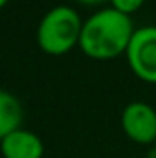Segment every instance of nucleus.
Wrapping results in <instances>:
<instances>
[{
    "label": "nucleus",
    "mask_w": 156,
    "mask_h": 158,
    "mask_svg": "<svg viewBox=\"0 0 156 158\" xmlns=\"http://www.w3.org/2000/svg\"><path fill=\"white\" fill-rule=\"evenodd\" d=\"M121 129L125 136L140 145L156 143V109L145 101H132L121 112Z\"/></svg>",
    "instance_id": "4"
},
{
    "label": "nucleus",
    "mask_w": 156,
    "mask_h": 158,
    "mask_svg": "<svg viewBox=\"0 0 156 158\" xmlns=\"http://www.w3.org/2000/svg\"><path fill=\"white\" fill-rule=\"evenodd\" d=\"M109 2H110L112 9H116L123 15H129V17L132 13L140 11L143 7V4H145V0H109Z\"/></svg>",
    "instance_id": "7"
},
{
    "label": "nucleus",
    "mask_w": 156,
    "mask_h": 158,
    "mask_svg": "<svg viewBox=\"0 0 156 158\" xmlns=\"http://www.w3.org/2000/svg\"><path fill=\"white\" fill-rule=\"evenodd\" d=\"M2 158H42L44 142L37 132L30 129H17L0 142Z\"/></svg>",
    "instance_id": "5"
},
{
    "label": "nucleus",
    "mask_w": 156,
    "mask_h": 158,
    "mask_svg": "<svg viewBox=\"0 0 156 158\" xmlns=\"http://www.w3.org/2000/svg\"><path fill=\"white\" fill-rule=\"evenodd\" d=\"M83 19L77 9L70 6H55L44 13L37 26V44L39 48L53 57L64 55L79 46Z\"/></svg>",
    "instance_id": "2"
},
{
    "label": "nucleus",
    "mask_w": 156,
    "mask_h": 158,
    "mask_svg": "<svg viewBox=\"0 0 156 158\" xmlns=\"http://www.w3.org/2000/svg\"><path fill=\"white\" fill-rule=\"evenodd\" d=\"M79 6H84V7H96V6H101L109 0H76Z\"/></svg>",
    "instance_id": "8"
},
{
    "label": "nucleus",
    "mask_w": 156,
    "mask_h": 158,
    "mask_svg": "<svg viewBox=\"0 0 156 158\" xmlns=\"http://www.w3.org/2000/svg\"><path fill=\"white\" fill-rule=\"evenodd\" d=\"M22 119H24V109L20 99L13 92L0 88V142L13 131L20 129Z\"/></svg>",
    "instance_id": "6"
},
{
    "label": "nucleus",
    "mask_w": 156,
    "mask_h": 158,
    "mask_svg": "<svg viewBox=\"0 0 156 158\" xmlns=\"http://www.w3.org/2000/svg\"><path fill=\"white\" fill-rule=\"evenodd\" d=\"M125 57L129 68L140 81L156 85V26L136 28Z\"/></svg>",
    "instance_id": "3"
},
{
    "label": "nucleus",
    "mask_w": 156,
    "mask_h": 158,
    "mask_svg": "<svg viewBox=\"0 0 156 158\" xmlns=\"http://www.w3.org/2000/svg\"><path fill=\"white\" fill-rule=\"evenodd\" d=\"M7 4H9V0H0V9H4Z\"/></svg>",
    "instance_id": "9"
},
{
    "label": "nucleus",
    "mask_w": 156,
    "mask_h": 158,
    "mask_svg": "<svg viewBox=\"0 0 156 158\" xmlns=\"http://www.w3.org/2000/svg\"><path fill=\"white\" fill-rule=\"evenodd\" d=\"M154 149H156V143H154Z\"/></svg>",
    "instance_id": "10"
},
{
    "label": "nucleus",
    "mask_w": 156,
    "mask_h": 158,
    "mask_svg": "<svg viewBox=\"0 0 156 158\" xmlns=\"http://www.w3.org/2000/svg\"><path fill=\"white\" fill-rule=\"evenodd\" d=\"M134 24L129 15L116 9L101 7L83 22L79 48L96 61H110L125 55L129 42L134 35Z\"/></svg>",
    "instance_id": "1"
}]
</instances>
